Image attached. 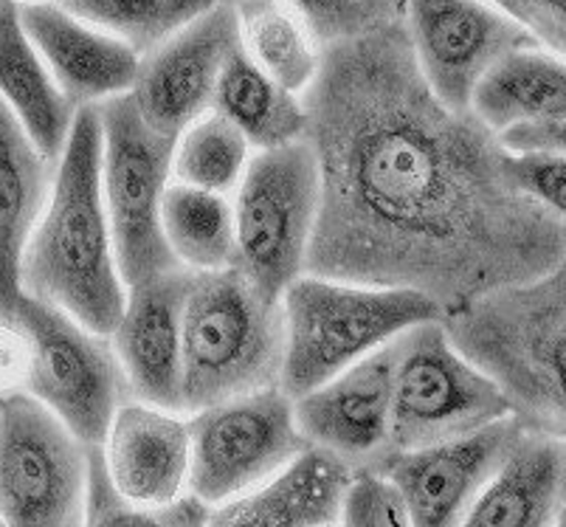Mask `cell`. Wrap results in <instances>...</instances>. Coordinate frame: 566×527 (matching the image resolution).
<instances>
[{
    "mask_svg": "<svg viewBox=\"0 0 566 527\" xmlns=\"http://www.w3.org/2000/svg\"><path fill=\"white\" fill-rule=\"evenodd\" d=\"M302 100L322 189L305 273L454 313L566 255L564 220L513 184L496 131L431 91L403 20L322 45Z\"/></svg>",
    "mask_w": 566,
    "mask_h": 527,
    "instance_id": "obj_1",
    "label": "cell"
},
{
    "mask_svg": "<svg viewBox=\"0 0 566 527\" xmlns=\"http://www.w3.org/2000/svg\"><path fill=\"white\" fill-rule=\"evenodd\" d=\"M23 293L111 335L127 299L102 195V122L82 105L23 255Z\"/></svg>",
    "mask_w": 566,
    "mask_h": 527,
    "instance_id": "obj_2",
    "label": "cell"
},
{
    "mask_svg": "<svg viewBox=\"0 0 566 527\" xmlns=\"http://www.w3.org/2000/svg\"><path fill=\"white\" fill-rule=\"evenodd\" d=\"M442 322L496 379L518 421L566 437V255L542 277L488 293Z\"/></svg>",
    "mask_w": 566,
    "mask_h": 527,
    "instance_id": "obj_3",
    "label": "cell"
},
{
    "mask_svg": "<svg viewBox=\"0 0 566 527\" xmlns=\"http://www.w3.org/2000/svg\"><path fill=\"white\" fill-rule=\"evenodd\" d=\"M285 353L282 299L237 266L189 271L181 308V412L280 386Z\"/></svg>",
    "mask_w": 566,
    "mask_h": 527,
    "instance_id": "obj_4",
    "label": "cell"
},
{
    "mask_svg": "<svg viewBox=\"0 0 566 527\" xmlns=\"http://www.w3.org/2000/svg\"><path fill=\"white\" fill-rule=\"evenodd\" d=\"M282 317L280 390L300 397L415 324L434 322L446 313L429 293L415 288L300 273L282 293Z\"/></svg>",
    "mask_w": 566,
    "mask_h": 527,
    "instance_id": "obj_5",
    "label": "cell"
},
{
    "mask_svg": "<svg viewBox=\"0 0 566 527\" xmlns=\"http://www.w3.org/2000/svg\"><path fill=\"white\" fill-rule=\"evenodd\" d=\"M507 415L502 386L457 348L442 319L395 339L389 452L454 441Z\"/></svg>",
    "mask_w": 566,
    "mask_h": 527,
    "instance_id": "obj_6",
    "label": "cell"
},
{
    "mask_svg": "<svg viewBox=\"0 0 566 527\" xmlns=\"http://www.w3.org/2000/svg\"><path fill=\"white\" fill-rule=\"evenodd\" d=\"M102 122V195L125 286L178 268L161 229V200L172 180L175 138L153 131L133 93L96 105Z\"/></svg>",
    "mask_w": 566,
    "mask_h": 527,
    "instance_id": "obj_7",
    "label": "cell"
},
{
    "mask_svg": "<svg viewBox=\"0 0 566 527\" xmlns=\"http://www.w3.org/2000/svg\"><path fill=\"white\" fill-rule=\"evenodd\" d=\"M318 195V162L307 136L251 153L231 198L234 266L265 297L282 299L293 279L305 273Z\"/></svg>",
    "mask_w": 566,
    "mask_h": 527,
    "instance_id": "obj_8",
    "label": "cell"
},
{
    "mask_svg": "<svg viewBox=\"0 0 566 527\" xmlns=\"http://www.w3.org/2000/svg\"><path fill=\"white\" fill-rule=\"evenodd\" d=\"M9 319L32 341L23 392L43 401L85 446H99L113 412L130 397L111 335L29 293Z\"/></svg>",
    "mask_w": 566,
    "mask_h": 527,
    "instance_id": "obj_9",
    "label": "cell"
},
{
    "mask_svg": "<svg viewBox=\"0 0 566 527\" xmlns=\"http://www.w3.org/2000/svg\"><path fill=\"white\" fill-rule=\"evenodd\" d=\"M87 446L29 392L0 395V521L85 525Z\"/></svg>",
    "mask_w": 566,
    "mask_h": 527,
    "instance_id": "obj_10",
    "label": "cell"
},
{
    "mask_svg": "<svg viewBox=\"0 0 566 527\" xmlns=\"http://www.w3.org/2000/svg\"><path fill=\"white\" fill-rule=\"evenodd\" d=\"M189 490L209 508L260 488L311 443L280 386L189 412Z\"/></svg>",
    "mask_w": 566,
    "mask_h": 527,
    "instance_id": "obj_11",
    "label": "cell"
},
{
    "mask_svg": "<svg viewBox=\"0 0 566 527\" xmlns=\"http://www.w3.org/2000/svg\"><path fill=\"white\" fill-rule=\"evenodd\" d=\"M403 23L426 82L454 107H471L482 76L507 51L533 43L491 0H406Z\"/></svg>",
    "mask_w": 566,
    "mask_h": 527,
    "instance_id": "obj_12",
    "label": "cell"
},
{
    "mask_svg": "<svg viewBox=\"0 0 566 527\" xmlns=\"http://www.w3.org/2000/svg\"><path fill=\"white\" fill-rule=\"evenodd\" d=\"M237 45L234 3L218 0L209 12L147 51L130 91L144 122L164 136H178L214 105L220 71Z\"/></svg>",
    "mask_w": 566,
    "mask_h": 527,
    "instance_id": "obj_13",
    "label": "cell"
},
{
    "mask_svg": "<svg viewBox=\"0 0 566 527\" xmlns=\"http://www.w3.org/2000/svg\"><path fill=\"white\" fill-rule=\"evenodd\" d=\"M518 426L522 421L507 415L454 441L386 452L378 468H384L403 494L411 525H465L468 510L485 490Z\"/></svg>",
    "mask_w": 566,
    "mask_h": 527,
    "instance_id": "obj_14",
    "label": "cell"
},
{
    "mask_svg": "<svg viewBox=\"0 0 566 527\" xmlns=\"http://www.w3.org/2000/svg\"><path fill=\"white\" fill-rule=\"evenodd\" d=\"M392 375L395 339L293 397V415L305 441L338 454L353 468L378 465L389 452Z\"/></svg>",
    "mask_w": 566,
    "mask_h": 527,
    "instance_id": "obj_15",
    "label": "cell"
},
{
    "mask_svg": "<svg viewBox=\"0 0 566 527\" xmlns=\"http://www.w3.org/2000/svg\"><path fill=\"white\" fill-rule=\"evenodd\" d=\"M189 271L127 288L111 341L130 397L181 412V308Z\"/></svg>",
    "mask_w": 566,
    "mask_h": 527,
    "instance_id": "obj_16",
    "label": "cell"
},
{
    "mask_svg": "<svg viewBox=\"0 0 566 527\" xmlns=\"http://www.w3.org/2000/svg\"><path fill=\"white\" fill-rule=\"evenodd\" d=\"M181 415L127 397L99 443L113 483L127 503L147 514V525H153V508L189 490V421Z\"/></svg>",
    "mask_w": 566,
    "mask_h": 527,
    "instance_id": "obj_17",
    "label": "cell"
},
{
    "mask_svg": "<svg viewBox=\"0 0 566 527\" xmlns=\"http://www.w3.org/2000/svg\"><path fill=\"white\" fill-rule=\"evenodd\" d=\"M18 9L25 34L76 107L133 91L142 56L130 45L74 18L60 3Z\"/></svg>",
    "mask_w": 566,
    "mask_h": 527,
    "instance_id": "obj_18",
    "label": "cell"
},
{
    "mask_svg": "<svg viewBox=\"0 0 566 527\" xmlns=\"http://www.w3.org/2000/svg\"><path fill=\"white\" fill-rule=\"evenodd\" d=\"M566 503V437L522 423L465 525L547 527Z\"/></svg>",
    "mask_w": 566,
    "mask_h": 527,
    "instance_id": "obj_19",
    "label": "cell"
},
{
    "mask_svg": "<svg viewBox=\"0 0 566 527\" xmlns=\"http://www.w3.org/2000/svg\"><path fill=\"white\" fill-rule=\"evenodd\" d=\"M353 465L327 448L307 446L260 488L212 508L209 525L327 527L342 525Z\"/></svg>",
    "mask_w": 566,
    "mask_h": 527,
    "instance_id": "obj_20",
    "label": "cell"
},
{
    "mask_svg": "<svg viewBox=\"0 0 566 527\" xmlns=\"http://www.w3.org/2000/svg\"><path fill=\"white\" fill-rule=\"evenodd\" d=\"M56 162L0 100V319L23 297V255L49 200Z\"/></svg>",
    "mask_w": 566,
    "mask_h": 527,
    "instance_id": "obj_21",
    "label": "cell"
},
{
    "mask_svg": "<svg viewBox=\"0 0 566 527\" xmlns=\"http://www.w3.org/2000/svg\"><path fill=\"white\" fill-rule=\"evenodd\" d=\"M0 100L51 162L63 155L80 107L29 40L14 0H0Z\"/></svg>",
    "mask_w": 566,
    "mask_h": 527,
    "instance_id": "obj_22",
    "label": "cell"
},
{
    "mask_svg": "<svg viewBox=\"0 0 566 527\" xmlns=\"http://www.w3.org/2000/svg\"><path fill=\"white\" fill-rule=\"evenodd\" d=\"M471 111L496 133L566 118V56L535 43L507 51L476 85Z\"/></svg>",
    "mask_w": 566,
    "mask_h": 527,
    "instance_id": "obj_23",
    "label": "cell"
},
{
    "mask_svg": "<svg viewBox=\"0 0 566 527\" xmlns=\"http://www.w3.org/2000/svg\"><path fill=\"white\" fill-rule=\"evenodd\" d=\"M212 107L234 122L254 149L280 147L307 136L305 100L271 80L240 45L220 71Z\"/></svg>",
    "mask_w": 566,
    "mask_h": 527,
    "instance_id": "obj_24",
    "label": "cell"
},
{
    "mask_svg": "<svg viewBox=\"0 0 566 527\" xmlns=\"http://www.w3.org/2000/svg\"><path fill=\"white\" fill-rule=\"evenodd\" d=\"M240 49L271 80L305 93L322 65V43L291 0H234Z\"/></svg>",
    "mask_w": 566,
    "mask_h": 527,
    "instance_id": "obj_25",
    "label": "cell"
},
{
    "mask_svg": "<svg viewBox=\"0 0 566 527\" xmlns=\"http://www.w3.org/2000/svg\"><path fill=\"white\" fill-rule=\"evenodd\" d=\"M161 229L172 257L187 271L234 266V204L226 193L169 180L161 200Z\"/></svg>",
    "mask_w": 566,
    "mask_h": 527,
    "instance_id": "obj_26",
    "label": "cell"
},
{
    "mask_svg": "<svg viewBox=\"0 0 566 527\" xmlns=\"http://www.w3.org/2000/svg\"><path fill=\"white\" fill-rule=\"evenodd\" d=\"M251 149L243 131L209 107L175 136L172 180L229 195L249 167Z\"/></svg>",
    "mask_w": 566,
    "mask_h": 527,
    "instance_id": "obj_27",
    "label": "cell"
},
{
    "mask_svg": "<svg viewBox=\"0 0 566 527\" xmlns=\"http://www.w3.org/2000/svg\"><path fill=\"white\" fill-rule=\"evenodd\" d=\"M65 12L130 45L138 56L161 45L218 0H56Z\"/></svg>",
    "mask_w": 566,
    "mask_h": 527,
    "instance_id": "obj_28",
    "label": "cell"
},
{
    "mask_svg": "<svg viewBox=\"0 0 566 527\" xmlns=\"http://www.w3.org/2000/svg\"><path fill=\"white\" fill-rule=\"evenodd\" d=\"M322 45L403 20L406 0H291Z\"/></svg>",
    "mask_w": 566,
    "mask_h": 527,
    "instance_id": "obj_29",
    "label": "cell"
},
{
    "mask_svg": "<svg viewBox=\"0 0 566 527\" xmlns=\"http://www.w3.org/2000/svg\"><path fill=\"white\" fill-rule=\"evenodd\" d=\"M342 525L349 527H406L411 525L409 508L392 477L378 465L353 468L344 490Z\"/></svg>",
    "mask_w": 566,
    "mask_h": 527,
    "instance_id": "obj_30",
    "label": "cell"
},
{
    "mask_svg": "<svg viewBox=\"0 0 566 527\" xmlns=\"http://www.w3.org/2000/svg\"><path fill=\"white\" fill-rule=\"evenodd\" d=\"M507 173L527 198L566 224V153L507 149Z\"/></svg>",
    "mask_w": 566,
    "mask_h": 527,
    "instance_id": "obj_31",
    "label": "cell"
},
{
    "mask_svg": "<svg viewBox=\"0 0 566 527\" xmlns=\"http://www.w3.org/2000/svg\"><path fill=\"white\" fill-rule=\"evenodd\" d=\"M85 525H147V514L127 503L113 483L102 446H87Z\"/></svg>",
    "mask_w": 566,
    "mask_h": 527,
    "instance_id": "obj_32",
    "label": "cell"
},
{
    "mask_svg": "<svg viewBox=\"0 0 566 527\" xmlns=\"http://www.w3.org/2000/svg\"><path fill=\"white\" fill-rule=\"evenodd\" d=\"M516 20L535 45L566 56V0H491Z\"/></svg>",
    "mask_w": 566,
    "mask_h": 527,
    "instance_id": "obj_33",
    "label": "cell"
},
{
    "mask_svg": "<svg viewBox=\"0 0 566 527\" xmlns=\"http://www.w3.org/2000/svg\"><path fill=\"white\" fill-rule=\"evenodd\" d=\"M32 361V341L12 319H0V395L23 392Z\"/></svg>",
    "mask_w": 566,
    "mask_h": 527,
    "instance_id": "obj_34",
    "label": "cell"
},
{
    "mask_svg": "<svg viewBox=\"0 0 566 527\" xmlns=\"http://www.w3.org/2000/svg\"><path fill=\"white\" fill-rule=\"evenodd\" d=\"M499 138L513 153H518V149H555V153H566V118L547 124L511 127V131L499 133Z\"/></svg>",
    "mask_w": 566,
    "mask_h": 527,
    "instance_id": "obj_35",
    "label": "cell"
},
{
    "mask_svg": "<svg viewBox=\"0 0 566 527\" xmlns=\"http://www.w3.org/2000/svg\"><path fill=\"white\" fill-rule=\"evenodd\" d=\"M18 7H32V3H56V0H14Z\"/></svg>",
    "mask_w": 566,
    "mask_h": 527,
    "instance_id": "obj_36",
    "label": "cell"
},
{
    "mask_svg": "<svg viewBox=\"0 0 566 527\" xmlns=\"http://www.w3.org/2000/svg\"><path fill=\"white\" fill-rule=\"evenodd\" d=\"M555 525H564V527H566V503H564V508H560L558 521H555Z\"/></svg>",
    "mask_w": 566,
    "mask_h": 527,
    "instance_id": "obj_37",
    "label": "cell"
},
{
    "mask_svg": "<svg viewBox=\"0 0 566 527\" xmlns=\"http://www.w3.org/2000/svg\"><path fill=\"white\" fill-rule=\"evenodd\" d=\"M229 3H234V0H229Z\"/></svg>",
    "mask_w": 566,
    "mask_h": 527,
    "instance_id": "obj_38",
    "label": "cell"
},
{
    "mask_svg": "<svg viewBox=\"0 0 566 527\" xmlns=\"http://www.w3.org/2000/svg\"><path fill=\"white\" fill-rule=\"evenodd\" d=\"M0 525H3V521H0Z\"/></svg>",
    "mask_w": 566,
    "mask_h": 527,
    "instance_id": "obj_39",
    "label": "cell"
}]
</instances>
